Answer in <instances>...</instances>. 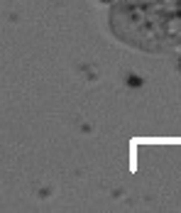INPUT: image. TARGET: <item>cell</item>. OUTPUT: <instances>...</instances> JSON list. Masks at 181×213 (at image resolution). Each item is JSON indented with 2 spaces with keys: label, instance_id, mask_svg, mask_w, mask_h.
Masks as SVG:
<instances>
[{
  "label": "cell",
  "instance_id": "6da1fadb",
  "mask_svg": "<svg viewBox=\"0 0 181 213\" xmlns=\"http://www.w3.org/2000/svg\"><path fill=\"white\" fill-rule=\"evenodd\" d=\"M127 83H130V86H139V83H142V81H139L137 76H130V81H127Z\"/></svg>",
  "mask_w": 181,
  "mask_h": 213
}]
</instances>
